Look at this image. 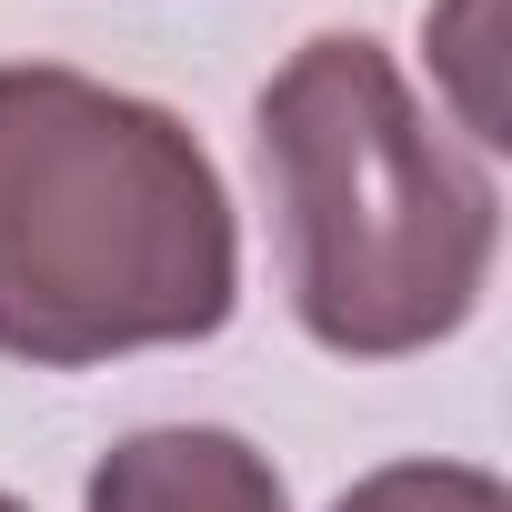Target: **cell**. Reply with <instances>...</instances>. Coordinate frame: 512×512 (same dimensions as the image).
I'll use <instances>...</instances> for the list:
<instances>
[{"instance_id":"6da1fadb","label":"cell","mask_w":512,"mask_h":512,"mask_svg":"<svg viewBox=\"0 0 512 512\" xmlns=\"http://www.w3.org/2000/svg\"><path fill=\"white\" fill-rule=\"evenodd\" d=\"M241 302V231L211 151L91 71H0V352L91 372L201 342Z\"/></svg>"},{"instance_id":"7a4b0ae2","label":"cell","mask_w":512,"mask_h":512,"mask_svg":"<svg viewBox=\"0 0 512 512\" xmlns=\"http://www.w3.org/2000/svg\"><path fill=\"white\" fill-rule=\"evenodd\" d=\"M262 181L292 312L342 362L452 342L492 282V181L442 141L382 41L322 31L262 91Z\"/></svg>"},{"instance_id":"3957f363","label":"cell","mask_w":512,"mask_h":512,"mask_svg":"<svg viewBox=\"0 0 512 512\" xmlns=\"http://www.w3.org/2000/svg\"><path fill=\"white\" fill-rule=\"evenodd\" d=\"M91 512H292L282 472L221 422H161L101 452Z\"/></svg>"},{"instance_id":"277c9868","label":"cell","mask_w":512,"mask_h":512,"mask_svg":"<svg viewBox=\"0 0 512 512\" xmlns=\"http://www.w3.org/2000/svg\"><path fill=\"white\" fill-rule=\"evenodd\" d=\"M492 11H502V0H432V21H422L432 71L452 81V111H462L472 141H502V101H492Z\"/></svg>"},{"instance_id":"5b68a950","label":"cell","mask_w":512,"mask_h":512,"mask_svg":"<svg viewBox=\"0 0 512 512\" xmlns=\"http://www.w3.org/2000/svg\"><path fill=\"white\" fill-rule=\"evenodd\" d=\"M332 512H512V502H502V482L472 472V462H392V472L352 482Z\"/></svg>"},{"instance_id":"8992f818","label":"cell","mask_w":512,"mask_h":512,"mask_svg":"<svg viewBox=\"0 0 512 512\" xmlns=\"http://www.w3.org/2000/svg\"><path fill=\"white\" fill-rule=\"evenodd\" d=\"M0 512H21V502H11V492H0Z\"/></svg>"}]
</instances>
